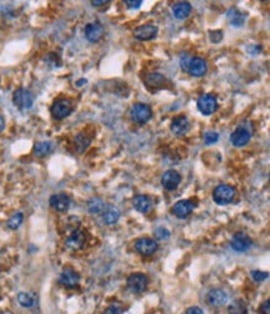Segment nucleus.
Instances as JSON below:
<instances>
[{"mask_svg":"<svg viewBox=\"0 0 270 314\" xmlns=\"http://www.w3.org/2000/svg\"><path fill=\"white\" fill-rule=\"evenodd\" d=\"M235 195H237V192H235V190L232 186L219 185L213 191V200H214L217 205L224 206L232 202L234 200Z\"/></svg>","mask_w":270,"mask_h":314,"instance_id":"obj_1","label":"nucleus"},{"mask_svg":"<svg viewBox=\"0 0 270 314\" xmlns=\"http://www.w3.org/2000/svg\"><path fill=\"white\" fill-rule=\"evenodd\" d=\"M130 115H131V119L137 124H146L152 119V109L147 104L138 102L132 106Z\"/></svg>","mask_w":270,"mask_h":314,"instance_id":"obj_2","label":"nucleus"},{"mask_svg":"<svg viewBox=\"0 0 270 314\" xmlns=\"http://www.w3.org/2000/svg\"><path fill=\"white\" fill-rule=\"evenodd\" d=\"M72 102L68 99H58L51 106V115L54 119L63 120L72 112Z\"/></svg>","mask_w":270,"mask_h":314,"instance_id":"obj_3","label":"nucleus"},{"mask_svg":"<svg viewBox=\"0 0 270 314\" xmlns=\"http://www.w3.org/2000/svg\"><path fill=\"white\" fill-rule=\"evenodd\" d=\"M13 102L19 110H29L34 104L31 92L26 89H18L13 95Z\"/></svg>","mask_w":270,"mask_h":314,"instance_id":"obj_4","label":"nucleus"},{"mask_svg":"<svg viewBox=\"0 0 270 314\" xmlns=\"http://www.w3.org/2000/svg\"><path fill=\"white\" fill-rule=\"evenodd\" d=\"M198 110L202 112L203 115H212L217 111L218 109V100L214 95L205 94L198 99L197 101Z\"/></svg>","mask_w":270,"mask_h":314,"instance_id":"obj_5","label":"nucleus"},{"mask_svg":"<svg viewBox=\"0 0 270 314\" xmlns=\"http://www.w3.org/2000/svg\"><path fill=\"white\" fill-rule=\"evenodd\" d=\"M148 279L143 273H134L127 278V287L134 293H142L146 291Z\"/></svg>","mask_w":270,"mask_h":314,"instance_id":"obj_6","label":"nucleus"},{"mask_svg":"<svg viewBox=\"0 0 270 314\" xmlns=\"http://www.w3.org/2000/svg\"><path fill=\"white\" fill-rule=\"evenodd\" d=\"M252 238L243 232L235 233L230 241V246L235 252H247L252 247Z\"/></svg>","mask_w":270,"mask_h":314,"instance_id":"obj_7","label":"nucleus"},{"mask_svg":"<svg viewBox=\"0 0 270 314\" xmlns=\"http://www.w3.org/2000/svg\"><path fill=\"white\" fill-rule=\"evenodd\" d=\"M158 34V28L153 24H146V25H141L138 28L135 29L134 36L137 40L147 41L154 39Z\"/></svg>","mask_w":270,"mask_h":314,"instance_id":"obj_8","label":"nucleus"},{"mask_svg":"<svg viewBox=\"0 0 270 314\" xmlns=\"http://www.w3.org/2000/svg\"><path fill=\"white\" fill-rule=\"evenodd\" d=\"M135 248L142 256H152L158 248V244L152 238H139L135 243Z\"/></svg>","mask_w":270,"mask_h":314,"instance_id":"obj_9","label":"nucleus"},{"mask_svg":"<svg viewBox=\"0 0 270 314\" xmlns=\"http://www.w3.org/2000/svg\"><path fill=\"white\" fill-rule=\"evenodd\" d=\"M208 70L207 61L202 58H192L190 60L187 65V71L192 76L196 78H201V76H204L205 73Z\"/></svg>","mask_w":270,"mask_h":314,"instance_id":"obj_10","label":"nucleus"},{"mask_svg":"<svg viewBox=\"0 0 270 314\" xmlns=\"http://www.w3.org/2000/svg\"><path fill=\"white\" fill-rule=\"evenodd\" d=\"M162 186H163L166 190L173 191L178 187V185L181 183V175H179L177 171L174 170H168L163 173L161 180Z\"/></svg>","mask_w":270,"mask_h":314,"instance_id":"obj_11","label":"nucleus"},{"mask_svg":"<svg viewBox=\"0 0 270 314\" xmlns=\"http://www.w3.org/2000/svg\"><path fill=\"white\" fill-rule=\"evenodd\" d=\"M207 303L210 307H223L228 302V294L223 289H212L207 294Z\"/></svg>","mask_w":270,"mask_h":314,"instance_id":"obj_12","label":"nucleus"},{"mask_svg":"<svg viewBox=\"0 0 270 314\" xmlns=\"http://www.w3.org/2000/svg\"><path fill=\"white\" fill-rule=\"evenodd\" d=\"M191 129L190 120L185 116V115H181V116L176 117V119L172 121L171 124V130L174 135L177 136H182L186 135Z\"/></svg>","mask_w":270,"mask_h":314,"instance_id":"obj_13","label":"nucleus"},{"mask_svg":"<svg viewBox=\"0 0 270 314\" xmlns=\"http://www.w3.org/2000/svg\"><path fill=\"white\" fill-rule=\"evenodd\" d=\"M104 26L100 23H90L85 28V36L90 43H97L104 36Z\"/></svg>","mask_w":270,"mask_h":314,"instance_id":"obj_14","label":"nucleus"},{"mask_svg":"<svg viewBox=\"0 0 270 314\" xmlns=\"http://www.w3.org/2000/svg\"><path fill=\"white\" fill-rule=\"evenodd\" d=\"M195 203L190 200H181L173 206V213L178 218H187L192 213Z\"/></svg>","mask_w":270,"mask_h":314,"instance_id":"obj_15","label":"nucleus"},{"mask_svg":"<svg viewBox=\"0 0 270 314\" xmlns=\"http://www.w3.org/2000/svg\"><path fill=\"white\" fill-rule=\"evenodd\" d=\"M85 242H86L85 233L80 230H75L71 232V235L68 236V239H66V246H68L70 249L76 251V249L82 248Z\"/></svg>","mask_w":270,"mask_h":314,"instance_id":"obj_16","label":"nucleus"},{"mask_svg":"<svg viewBox=\"0 0 270 314\" xmlns=\"http://www.w3.org/2000/svg\"><path fill=\"white\" fill-rule=\"evenodd\" d=\"M50 206L54 210L59 211V212H65L70 207V197L65 193H58V195H54L50 197Z\"/></svg>","mask_w":270,"mask_h":314,"instance_id":"obj_17","label":"nucleus"},{"mask_svg":"<svg viewBox=\"0 0 270 314\" xmlns=\"http://www.w3.org/2000/svg\"><path fill=\"white\" fill-rule=\"evenodd\" d=\"M250 132L244 127H238L232 135H230V142L234 145L235 147H243L250 141Z\"/></svg>","mask_w":270,"mask_h":314,"instance_id":"obj_18","label":"nucleus"},{"mask_svg":"<svg viewBox=\"0 0 270 314\" xmlns=\"http://www.w3.org/2000/svg\"><path fill=\"white\" fill-rule=\"evenodd\" d=\"M80 282V276L73 269L66 268L60 274V283L66 288H75Z\"/></svg>","mask_w":270,"mask_h":314,"instance_id":"obj_19","label":"nucleus"},{"mask_svg":"<svg viewBox=\"0 0 270 314\" xmlns=\"http://www.w3.org/2000/svg\"><path fill=\"white\" fill-rule=\"evenodd\" d=\"M191 11H192V6L187 1H179V3H176L172 6V13H173L174 18L179 19V20L187 18Z\"/></svg>","mask_w":270,"mask_h":314,"instance_id":"obj_20","label":"nucleus"},{"mask_svg":"<svg viewBox=\"0 0 270 314\" xmlns=\"http://www.w3.org/2000/svg\"><path fill=\"white\" fill-rule=\"evenodd\" d=\"M144 84H146L149 89H151V87L159 89V87H163L164 84H166V78L158 73L147 74L146 78H144Z\"/></svg>","mask_w":270,"mask_h":314,"instance_id":"obj_21","label":"nucleus"},{"mask_svg":"<svg viewBox=\"0 0 270 314\" xmlns=\"http://www.w3.org/2000/svg\"><path fill=\"white\" fill-rule=\"evenodd\" d=\"M120 218V211L114 206H105L104 211H102V220L106 225L112 226L119 221Z\"/></svg>","mask_w":270,"mask_h":314,"instance_id":"obj_22","label":"nucleus"},{"mask_svg":"<svg viewBox=\"0 0 270 314\" xmlns=\"http://www.w3.org/2000/svg\"><path fill=\"white\" fill-rule=\"evenodd\" d=\"M135 210L141 213H147L152 208L151 198L144 195H138L134 198Z\"/></svg>","mask_w":270,"mask_h":314,"instance_id":"obj_23","label":"nucleus"},{"mask_svg":"<svg viewBox=\"0 0 270 314\" xmlns=\"http://www.w3.org/2000/svg\"><path fill=\"white\" fill-rule=\"evenodd\" d=\"M54 146L51 142L49 141H43V142H38V144L34 146V155L38 157H45L48 155H50L53 152Z\"/></svg>","mask_w":270,"mask_h":314,"instance_id":"obj_24","label":"nucleus"},{"mask_svg":"<svg viewBox=\"0 0 270 314\" xmlns=\"http://www.w3.org/2000/svg\"><path fill=\"white\" fill-rule=\"evenodd\" d=\"M228 20L233 26H242L245 21V15L238 9H230L227 13Z\"/></svg>","mask_w":270,"mask_h":314,"instance_id":"obj_25","label":"nucleus"},{"mask_svg":"<svg viewBox=\"0 0 270 314\" xmlns=\"http://www.w3.org/2000/svg\"><path fill=\"white\" fill-rule=\"evenodd\" d=\"M90 141H91V140H90V137H87L86 135H83V134H78L75 139L76 151H77L78 154H81V152L85 151V150L88 147V145H90Z\"/></svg>","mask_w":270,"mask_h":314,"instance_id":"obj_26","label":"nucleus"},{"mask_svg":"<svg viewBox=\"0 0 270 314\" xmlns=\"http://www.w3.org/2000/svg\"><path fill=\"white\" fill-rule=\"evenodd\" d=\"M105 203L104 201L100 200V198H92L90 202H88V211L91 213H102V211H104L105 208Z\"/></svg>","mask_w":270,"mask_h":314,"instance_id":"obj_27","label":"nucleus"},{"mask_svg":"<svg viewBox=\"0 0 270 314\" xmlns=\"http://www.w3.org/2000/svg\"><path fill=\"white\" fill-rule=\"evenodd\" d=\"M18 302L25 308H30L35 304V297L30 293H19L18 296Z\"/></svg>","mask_w":270,"mask_h":314,"instance_id":"obj_28","label":"nucleus"},{"mask_svg":"<svg viewBox=\"0 0 270 314\" xmlns=\"http://www.w3.org/2000/svg\"><path fill=\"white\" fill-rule=\"evenodd\" d=\"M228 312H229V314H247L248 309L242 301H237L230 304Z\"/></svg>","mask_w":270,"mask_h":314,"instance_id":"obj_29","label":"nucleus"},{"mask_svg":"<svg viewBox=\"0 0 270 314\" xmlns=\"http://www.w3.org/2000/svg\"><path fill=\"white\" fill-rule=\"evenodd\" d=\"M23 221H24L23 213L21 212L14 213V215L9 218L8 227L10 228V230H18V228L21 226V223H23Z\"/></svg>","mask_w":270,"mask_h":314,"instance_id":"obj_30","label":"nucleus"},{"mask_svg":"<svg viewBox=\"0 0 270 314\" xmlns=\"http://www.w3.org/2000/svg\"><path fill=\"white\" fill-rule=\"evenodd\" d=\"M154 236L156 238L159 239V241H164V239H168L169 236H171V232H169L167 228L164 227H158L156 231H154Z\"/></svg>","mask_w":270,"mask_h":314,"instance_id":"obj_31","label":"nucleus"},{"mask_svg":"<svg viewBox=\"0 0 270 314\" xmlns=\"http://www.w3.org/2000/svg\"><path fill=\"white\" fill-rule=\"evenodd\" d=\"M219 136H218L217 132H213V131H208L207 134L204 135V142L207 145H213L214 142L218 141Z\"/></svg>","mask_w":270,"mask_h":314,"instance_id":"obj_32","label":"nucleus"},{"mask_svg":"<svg viewBox=\"0 0 270 314\" xmlns=\"http://www.w3.org/2000/svg\"><path fill=\"white\" fill-rule=\"evenodd\" d=\"M252 277L254 281L257 282H262L264 279L268 278V273L267 272H260V271H253L252 272Z\"/></svg>","mask_w":270,"mask_h":314,"instance_id":"obj_33","label":"nucleus"},{"mask_svg":"<svg viewBox=\"0 0 270 314\" xmlns=\"http://www.w3.org/2000/svg\"><path fill=\"white\" fill-rule=\"evenodd\" d=\"M125 4H126L130 9H138L139 6L142 5V0H135V1L134 0H126Z\"/></svg>","mask_w":270,"mask_h":314,"instance_id":"obj_34","label":"nucleus"},{"mask_svg":"<svg viewBox=\"0 0 270 314\" xmlns=\"http://www.w3.org/2000/svg\"><path fill=\"white\" fill-rule=\"evenodd\" d=\"M122 309L120 308L119 306H111L110 308H107L106 311L104 312V314H122Z\"/></svg>","mask_w":270,"mask_h":314,"instance_id":"obj_35","label":"nucleus"},{"mask_svg":"<svg viewBox=\"0 0 270 314\" xmlns=\"http://www.w3.org/2000/svg\"><path fill=\"white\" fill-rule=\"evenodd\" d=\"M186 314H204L202 309L200 307H191L190 309H187Z\"/></svg>","mask_w":270,"mask_h":314,"instance_id":"obj_36","label":"nucleus"},{"mask_svg":"<svg viewBox=\"0 0 270 314\" xmlns=\"http://www.w3.org/2000/svg\"><path fill=\"white\" fill-rule=\"evenodd\" d=\"M270 302L269 299L265 301V303H263L262 306V314H270Z\"/></svg>","mask_w":270,"mask_h":314,"instance_id":"obj_37","label":"nucleus"},{"mask_svg":"<svg viewBox=\"0 0 270 314\" xmlns=\"http://www.w3.org/2000/svg\"><path fill=\"white\" fill-rule=\"evenodd\" d=\"M109 1L107 0H102V1H91V4L94 6H100V5H104V4H107Z\"/></svg>","mask_w":270,"mask_h":314,"instance_id":"obj_38","label":"nucleus"},{"mask_svg":"<svg viewBox=\"0 0 270 314\" xmlns=\"http://www.w3.org/2000/svg\"><path fill=\"white\" fill-rule=\"evenodd\" d=\"M4 127H5V121H4L3 116H1V115H0V132L3 131Z\"/></svg>","mask_w":270,"mask_h":314,"instance_id":"obj_39","label":"nucleus"}]
</instances>
